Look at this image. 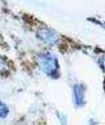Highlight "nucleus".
I'll use <instances>...</instances> for the list:
<instances>
[{
  "mask_svg": "<svg viewBox=\"0 0 105 125\" xmlns=\"http://www.w3.org/2000/svg\"><path fill=\"white\" fill-rule=\"evenodd\" d=\"M8 114V108L3 103L0 102V117L5 118Z\"/></svg>",
  "mask_w": 105,
  "mask_h": 125,
  "instance_id": "obj_2",
  "label": "nucleus"
},
{
  "mask_svg": "<svg viewBox=\"0 0 105 125\" xmlns=\"http://www.w3.org/2000/svg\"><path fill=\"white\" fill-rule=\"evenodd\" d=\"M42 68L47 73H53L55 70V61L51 57H45L42 61Z\"/></svg>",
  "mask_w": 105,
  "mask_h": 125,
  "instance_id": "obj_1",
  "label": "nucleus"
},
{
  "mask_svg": "<svg viewBox=\"0 0 105 125\" xmlns=\"http://www.w3.org/2000/svg\"><path fill=\"white\" fill-rule=\"evenodd\" d=\"M6 65H5V62L2 60V58H0V72L4 71Z\"/></svg>",
  "mask_w": 105,
  "mask_h": 125,
  "instance_id": "obj_4",
  "label": "nucleus"
},
{
  "mask_svg": "<svg viewBox=\"0 0 105 125\" xmlns=\"http://www.w3.org/2000/svg\"><path fill=\"white\" fill-rule=\"evenodd\" d=\"M82 90L79 86L75 87V96H76V100L78 103H80V101L82 100Z\"/></svg>",
  "mask_w": 105,
  "mask_h": 125,
  "instance_id": "obj_3",
  "label": "nucleus"
}]
</instances>
